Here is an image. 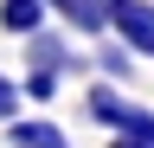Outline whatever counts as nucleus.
<instances>
[{"instance_id": "nucleus-1", "label": "nucleus", "mask_w": 154, "mask_h": 148, "mask_svg": "<svg viewBox=\"0 0 154 148\" xmlns=\"http://www.w3.org/2000/svg\"><path fill=\"white\" fill-rule=\"evenodd\" d=\"M90 116L103 122V129H116V135H128V142H148V148H154V109L128 103L116 84H90Z\"/></svg>"}, {"instance_id": "nucleus-2", "label": "nucleus", "mask_w": 154, "mask_h": 148, "mask_svg": "<svg viewBox=\"0 0 154 148\" xmlns=\"http://www.w3.org/2000/svg\"><path fill=\"white\" fill-rule=\"evenodd\" d=\"M109 32L135 58H154V0H109Z\"/></svg>"}, {"instance_id": "nucleus-3", "label": "nucleus", "mask_w": 154, "mask_h": 148, "mask_svg": "<svg viewBox=\"0 0 154 148\" xmlns=\"http://www.w3.org/2000/svg\"><path fill=\"white\" fill-rule=\"evenodd\" d=\"M7 142L13 148H71V135L58 122H45V116H19V122H7Z\"/></svg>"}, {"instance_id": "nucleus-4", "label": "nucleus", "mask_w": 154, "mask_h": 148, "mask_svg": "<svg viewBox=\"0 0 154 148\" xmlns=\"http://www.w3.org/2000/svg\"><path fill=\"white\" fill-rule=\"evenodd\" d=\"M45 0H0V32H13V39H32V32H45Z\"/></svg>"}, {"instance_id": "nucleus-5", "label": "nucleus", "mask_w": 154, "mask_h": 148, "mask_svg": "<svg viewBox=\"0 0 154 148\" xmlns=\"http://www.w3.org/2000/svg\"><path fill=\"white\" fill-rule=\"evenodd\" d=\"M26 58H32V71H58V77L77 71V52L64 39H51V32H32V39H26Z\"/></svg>"}, {"instance_id": "nucleus-6", "label": "nucleus", "mask_w": 154, "mask_h": 148, "mask_svg": "<svg viewBox=\"0 0 154 148\" xmlns=\"http://www.w3.org/2000/svg\"><path fill=\"white\" fill-rule=\"evenodd\" d=\"M64 20H71L77 32H90V39H96V32H109V0H71Z\"/></svg>"}, {"instance_id": "nucleus-7", "label": "nucleus", "mask_w": 154, "mask_h": 148, "mask_svg": "<svg viewBox=\"0 0 154 148\" xmlns=\"http://www.w3.org/2000/svg\"><path fill=\"white\" fill-rule=\"evenodd\" d=\"M96 71H103L109 84H128V71H135V52H128V45H103V52H96Z\"/></svg>"}, {"instance_id": "nucleus-8", "label": "nucleus", "mask_w": 154, "mask_h": 148, "mask_svg": "<svg viewBox=\"0 0 154 148\" xmlns=\"http://www.w3.org/2000/svg\"><path fill=\"white\" fill-rule=\"evenodd\" d=\"M19 97H26V84H13L0 71V122H19Z\"/></svg>"}, {"instance_id": "nucleus-9", "label": "nucleus", "mask_w": 154, "mask_h": 148, "mask_svg": "<svg viewBox=\"0 0 154 148\" xmlns=\"http://www.w3.org/2000/svg\"><path fill=\"white\" fill-rule=\"evenodd\" d=\"M26 97L32 103H51L58 97V71H26Z\"/></svg>"}, {"instance_id": "nucleus-10", "label": "nucleus", "mask_w": 154, "mask_h": 148, "mask_svg": "<svg viewBox=\"0 0 154 148\" xmlns=\"http://www.w3.org/2000/svg\"><path fill=\"white\" fill-rule=\"evenodd\" d=\"M45 7H51V13H64V7H71V0H45Z\"/></svg>"}]
</instances>
